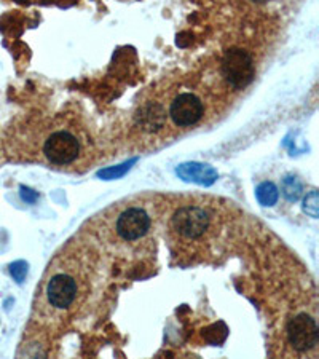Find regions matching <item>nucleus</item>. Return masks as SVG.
<instances>
[{"instance_id":"f03ea898","label":"nucleus","mask_w":319,"mask_h":359,"mask_svg":"<svg viewBox=\"0 0 319 359\" xmlns=\"http://www.w3.org/2000/svg\"><path fill=\"white\" fill-rule=\"evenodd\" d=\"M211 217L198 206H184L172 216V230L187 240L200 238L210 229Z\"/></svg>"},{"instance_id":"f8f14e48","label":"nucleus","mask_w":319,"mask_h":359,"mask_svg":"<svg viewBox=\"0 0 319 359\" xmlns=\"http://www.w3.org/2000/svg\"><path fill=\"white\" fill-rule=\"evenodd\" d=\"M304 211L308 214L310 217H318L319 212V205H318V192L316 190H311V192L306 195V198L304 201Z\"/></svg>"},{"instance_id":"f257e3e1","label":"nucleus","mask_w":319,"mask_h":359,"mask_svg":"<svg viewBox=\"0 0 319 359\" xmlns=\"http://www.w3.org/2000/svg\"><path fill=\"white\" fill-rule=\"evenodd\" d=\"M222 74L231 88L245 90L255 77L251 55L243 48H230L224 55Z\"/></svg>"},{"instance_id":"20e7f679","label":"nucleus","mask_w":319,"mask_h":359,"mask_svg":"<svg viewBox=\"0 0 319 359\" xmlns=\"http://www.w3.org/2000/svg\"><path fill=\"white\" fill-rule=\"evenodd\" d=\"M43 152L51 163L67 165L77 160L80 155V142L71 133L57 131L46 139Z\"/></svg>"},{"instance_id":"9b49d317","label":"nucleus","mask_w":319,"mask_h":359,"mask_svg":"<svg viewBox=\"0 0 319 359\" xmlns=\"http://www.w3.org/2000/svg\"><path fill=\"white\" fill-rule=\"evenodd\" d=\"M135 161L136 160H131V161H128V163H123V165H120V166L104 170V171L100 172V177L107 179V181H110V179H118L121 176H125L126 171H130V168H131L133 163H135Z\"/></svg>"},{"instance_id":"7ed1b4c3","label":"nucleus","mask_w":319,"mask_h":359,"mask_svg":"<svg viewBox=\"0 0 319 359\" xmlns=\"http://www.w3.org/2000/svg\"><path fill=\"white\" fill-rule=\"evenodd\" d=\"M318 324L315 318L306 313L295 315L287 324V339L294 350L300 353L310 351L318 345Z\"/></svg>"},{"instance_id":"423d86ee","label":"nucleus","mask_w":319,"mask_h":359,"mask_svg":"<svg viewBox=\"0 0 319 359\" xmlns=\"http://www.w3.org/2000/svg\"><path fill=\"white\" fill-rule=\"evenodd\" d=\"M48 302L57 310L69 309L77 297V283L67 273H57L48 281L46 286Z\"/></svg>"},{"instance_id":"0eeeda50","label":"nucleus","mask_w":319,"mask_h":359,"mask_svg":"<svg viewBox=\"0 0 319 359\" xmlns=\"http://www.w3.org/2000/svg\"><path fill=\"white\" fill-rule=\"evenodd\" d=\"M150 229L149 214L141 208H130L120 214L117 221V231L126 241L142 238Z\"/></svg>"},{"instance_id":"2eb2a0df","label":"nucleus","mask_w":319,"mask_h":359,"mask_svg":"<svg viewBox=\"0 0 319 359\" xmlns=\"http://www.w3.org/2000/svg\"><path fill=\"white\" fill-rule=\"evenodd\" d=\"M252 4H257V5H262V4H266V2H270V0H251Z\"/></svg>"},{"instance_id":"1a4fd4ad","label":"nucleus","mask_w":319,"mask_h":359,"mask_svg":"<svg viewBox=\"0 0 319 359\" xmlns=\"http://www.w3.org/2000/svg\"><path fill=\"white\" fill-rule=\"evenodd\" d=\"M255 195H257V200L260 201V205H264V206H273L278 201V196H280L276 185L273 182L260 184Z\"/></svg>"},{"instance_id":"6e6552de","label":"nucleus","mask_w":319,"mask_h":359,"mask_svg":"<svg viewBox=\"0 0 319 359\" xmlns=\"http://www.w3.org/2000/svg\"><path fill=\"white\" fill-rule=\"evenodd\" d=\"M177 175L181 176L184 181L196 182L201 185H211L217 179L216 170H212L208 165H198V163H185L177 168Z\"/></svg>"},{"instance_id":"9d476101","label":"nucleus","mask_w":319,"mask_h":359,"mask_svg":"<svg viewBox=\"0 0 319 359\" xmlns=\"http://www.w3.org/2000/svg\"><path fill=\"white\" fill-rule=\"evenodd\" d=\"M283 192L289 201H297L301 195V184L295 177H287L284 181Z\"/></svg>"},{"instance_id":"ddd939ff","label":"nucleus","mask_w":319,"mask_h":359,"mask_svg":"<svg viewBox=\"0 0 319 359\" xmlns=\"http://www.w3.org/2000/svg\"><path fill=\"white\" fill-rule=\"evenodd\" d=\"M26 273H27V265L25 262H16L11 265V275L15 276V280L18 283L25 280Z\"/></svg>"},{"instance_id":"39448f33","label":"nucleus","mask_w":319,"mask_h":359,"mask_svg":"<svg viewBox=\"0 0 319 359\" xmlns=\"http://www.w3.org/2000/svg\"><path fill=\"white\" fill-rule=\"evenodd\" d=\"M203 102L191 93H182L172 101L170 115L177 126H191L203 117Z\"/></svg>"},{"instance_id":"4468645a","label":"nucleus","mask_w":319,"mask_h":359,"mask_svg":"<svg viewBox=\"0 0 319 359\" xmlns=\"http://www.w3.org/2000/svg\"><path fill=\"white\" fill-rule=\"evenodd\" d=\"M21 196H22V200H26L29 203H34L37 200V194L34 192V190L26 189V187H21Z\"/></svg>"}]
</instances>
